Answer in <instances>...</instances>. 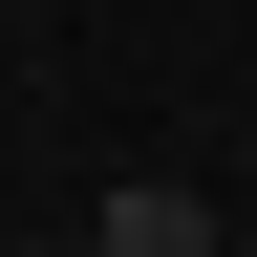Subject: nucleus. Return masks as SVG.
<instances>
[{
	"instance_id": "f257e3e1",
	"label": "nucleus",
	"mask_w": 257,
	"mask_h": 257,
	"mask_svg": "<svg viewBox=\"0 0 257 257\" xmlns=\"http://www.w3.org/2000/svg\"><path fill=\"white\" fill-rule=\"evenodd\" d=\"M86 257H236V236H214V214H193V193H172V172H128V193H107V214H86Z\"/></svg>"
}]
</instances>
